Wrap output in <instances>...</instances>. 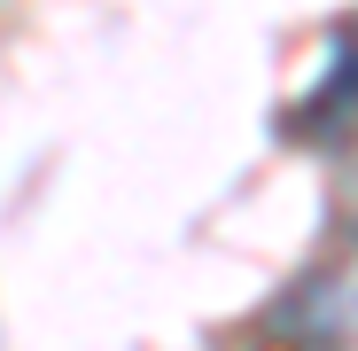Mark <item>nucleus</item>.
Segmentation results:
<instances>
[{
	"instance_id": "nucleus-1",
	"label": "nucleus",
	"mask_w": 358,
	"mask_h": 351,
	"mask_svg": "<svg viewBox=\"0 0 358 351\" xmlns=\"http://www.w3.org/2000/svg\"><path fill=\"white\" fill-rule=\"evenodd\" d=\"M280 328L296 336V351H358V250L296 281V297L280 305Z\"/></svg>"
},
{
	"instance_id": "nucleus-2",
	"label": "nucleus",
	"mask_w": 358,
	"mask_h": 351,
	"mask_svg": "<svg viewBox=\"0 0 358 351\" xmlns=\"http://www.w3.org/2000/svg\"><path fill=\"white\" fill-rule=\"evenodd\" d=\"M350 117H358V16L335 32V47H327V71L304 86L296 133H343Z\"/></svg>"
},
{
	"instance_id": "nucleus-3",
	"label": "nucleus",
	"mask_w": 358,
	"mask_h": 351,
	"mask_svg": "<svg viewBox=\"0 0 358 351\" xmlns=\"http://www.w3.org/2000/svg\"><path fill=\"white\" fill-rule=\"evenodd\" d=\"M343 211H350V226H358V172L343 180Z\"/></svg>"
}]
</instances>
